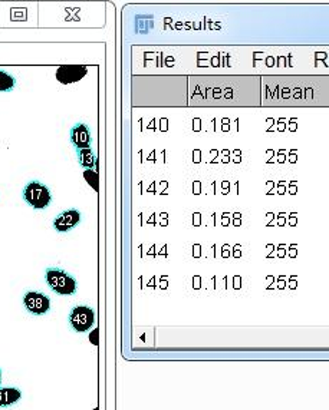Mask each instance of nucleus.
Listing matches in <instances>:
<instances>
[{"instance_id": "obj_9", "label": "nucleus", "mask_w": 329, "mask_h": 410, "mask_svg": "<svg viewBox=\"0 0 329 410\" xmlns=\"http://www.w3.org/2000/svg\"><path fill=\"white\" fill-rule=\"evenodd\" d=\"M76 151H78L79 164L87 169H92L96 164V158H95V153L92 152V149L87 148V149H76Z\"/></svg>"}, {"instance_id": "obj_1", "label": "nucleus", "mask_w": 329, "mask_h": 410, "mask_svg": "<svg viewBox=\"0 0 329 410\" xmlns=\"http://www.w3.org/2000/svg\"><path fill=\"white\" fill-rule=\"evenodd\" d=\"M45 279L52 292L59 296H74L78 290L76 280L61 268H47Z\"/></svg>"}, {"instance_id": "obj_4", "label": "nucleus", "mask_w": 329, "mask_h": 410, "mask_svg": "<svg viewBox=\"0 0 329 410\" xmlns=\"http://www.w3.org/2000/svg\"><path fill=\"white\" fill-rule=\"evenodd\" d=\"M25 309L34 316H43L51 310V300L39 292H28L23 296Z\"/></svg>"}, {"instance_id": "obj_3", "label": "nucleus", "mask_w": 329, "mask_h": 410, "mask_svg": "<svg viewBox=\"0 0 329 410\" xmlns=\"http://www.w3.org/2000/svg\"><path fill=\"white\" fill-rule=\"evenodd\" d=\"M95 312L88 305H76L70 313V324L76 333H85L92 329Z\"/></svg>"}, {"instance_id": "obj_5", "label": "nucleus", "mask_w": 329, "mask_h": 410, "mask_svg": "<svg viewBox=\"0 0 329 410\" xmlns=\"http://www.w3.org/2000/svg\"><path fill=\"white\" fill-rule=\"evenodd\" d=\"M81 213L78 210H67L61 213L55 221H54V228L58 233H68L74 230L81 223Z\"/></svg>"}, {"instance_id": "obj_2", "label": "nucleus", "mask_w": 329, "mask_h": 410, "mask_svg": "<svg viewBox=\"0 0 329 410\" xmlns=\"http://www.w3.org/2000/svg\"><path fill=\"white\" fill-rule=\"evenodd\" d=\"M23 199L34 210H45L52 202V194L45 184L39 181H30L23 188Z\"/></svg>"}, {"instance_id": "obj_7", "label": "nucleus", "mask_w": 329, "mask_h": 410, "mask_svg": "<svg viewBox=\"0 0 329 410\" xmlns=\"http://www.w3.org/2000/svg\"><path fill=\"white\" fill-rule=\"evenodd\" d=\"M71 142L76 147V149H87L91 148L92 136L91 131L85 124H76L71 129Z\"/></svg>"}, {"instance_id": "obj_11", "label": "nucleus", "mask_w": 329, "mask_h": 410, "mask_svg": "<svg viewBox=\"0 0 329 410\" xmlns=\"http://www.w3.org/2000/svg\"><path fill=\"white\" fill-rule=\"evenodd\" d=\"M0 383H2V370H0Z\"/></svg>"}, {"instance_id": "obj_8", "label": "nucleus", "mask_w": 329, "mask_h": 410, "mask_svg": "<svg viewBox=\"0 0 329 410\" xmlns=\"http://www.w3.org/2000/svg\"><path fill=\"white\" fill-rule=\"evenodd\" d=\"M22 399V391L16 387H0V407H9Z\"/></svg>"}, {"instance_id": "obj_10", "label": "nucleus", "mask_w": 329, "mask_h": 410, "mask_svg": "<svg viewBox=\"0 0 329 410\" xmlns=\"http://www.w3.org/2000/svg\"><path fill=\"white\" fill-rule=\"evenodd\" d=\"M16 87V79L6 71L0 69V92H10Z\"/></svg>"}, {"instance_id": "obj_6", "label": "nucleus", "mask_w": 329, "mask_h": 410, "mask_svg": "<svg viewBox=\"0 0 329 410\" xmlns=\"http://www.w3.org/2000/svg\"><path fill=\"white\" fill-rule=\"evenodd\" d=\"M87 74V66H59L56 71V79L63 85H70L79 82L82 78H85Z\"/></svg>"}]
</instances>
